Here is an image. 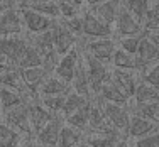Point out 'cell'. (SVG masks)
<instances>
[{
  "instance_id": "obj_50",
  "label": "cell",
  "mask_w": 159,
  "mask_h": 147,
  "mask_svg": "<svg viewBox=\"0 0 159 147\" xmlns=\"http://www.w3.org/2000/svg\"><path fill=\"white\" fill-rule=\"evenodd\" d=\"M34 147H49V145H43V144H37V142H34Z\"/></svg>"
},
{
  "instance_id": "obj_16",
  "label": "cell",
  "mask_w": 159,
  "mask_h": 147,
  "mask_svg": "<svg viewBox=\"0 0 159 147\" xmlns=\"http://www.w3.org/2000/svg\"><path fill=\"white\" fill-rule=\"evenodd\" d=\"M157 130H159V127L156 123H152L151 120L142 118V117H139V115H132L125 139H129V140H137V139L146 137V135H149V134H154V132H157Z\"/></svg>"
},
{
  "instance_id": "obj_49",
  "label": "cell",
  "mask_w": 159,
  "mask_h": 147,
  "mask_svg": "<svg viewBox=\"0 0 159 147\" xmlns=\"http://www.w3.org/2000/svg\"><path fill=\"white\" fill-rule=\"evenodd\" d=\"M17 2V0H0V3H14Z\"/></svg>"
},
{
  "instance_id": "obj_55",
  "label": "cell",
  "mask_w": 159,
  "mask_h": 147,
  "mask_svg": "<svg viewBox=\"0 0 159 147\" xmlns=\"http://www.w3.org/2000/svg\"><path fill=\"white\" fill-rule=\"evenodd\" d=\"M29 2H31V0H29Z\"/></svg>"
},
{
  "instance_id": "obj_26",
  "label": "cell",
  "mask_w": 159,
  "mask_h": 147,
  "mask_svg": "<svg viewBox=\"0 0 159 147\" xmlns=\"http://www.w3.org/2000/svg\"><path fill=\"white\" fill-rule=\"evenodd\" d=\"M122 9H125L135 20H139L142 24L146 19L147 10L151 9V2L149 0H122Z\"/></svg>"
},
{
  "instance_id": "obj_40",
  "label": "cell",
  "mask_w": 159,
  "mask_h": 147,
  "mask_svg": "<svg viewBox=\"0 0 159 147\" xmlns=\"http://www.w3.org/2000/svg\"><path fill=\"white\" fill-rule=\"evenodd\" d=\"M134 147H159V130L154 134H149L146 137H141L137 140H130Z\"/></svg>"
},
{
  "instance_id": "obj_4",
  "label": "cell",
  "mask_w": 159,
  "mask_h": 147,
  "mask_svg": "<svg viewBox=\"0 0 159 147\" xmlns=\"http://www.w3.org/2000/svg\"><path fill=\"white\" fill-rule=\"evenodd\" d=\"M100 103L102 110H103L105 117L108 118L110 125L115 129L117 132L127 135V129H129V123H130V112L127 110V107L124 105H115V103H107V101H102L98 96H95Z\"/></svg>"
},
{
  "instance_id": "obj_35",
  "label": "cell",
  "mask_w": 159,
  "mask_h": 147,
  "mask_svg": "<svg viewBox=\"0 0 159 147\" xmlns=\"http://www.w3.org/2000/svg\"><path fill=\"white\" fill-rule=\"evenodd\" d=\"M120 139L108 137V135H97V134H88L85 137V142L90 147H117Z\"/></svg>"
},
{
  "instance_id": "obj_27",
  "label": "cell",
  "mask_w": 159,
  "mask_h": 147,
  "mask_svg": "<svg viewBox=\"0 0 159 147\" xmlns=\"http://www.w3.org/2000/svg\"><path fill=\"white\" fill-rule=\"evenodd\" d=\"M54 27V25H52ZM32 41H29L31 42V46H34L39 51L41 56L48 54V52L54 51V29H51V31H46L43 34H37V36H32L31 37Z\"/></svg>"
},
{
  "instance_id": "obj_7",
  "label": "cell",
  "mask_w": 159,
  "mask_h": 147,
  "mask_svg": "<svg viewBox=\"0 0 159 147\" xmlns=\"http://www.w3.org/2000/svg\"><path fill=\"white\" fill-rule=\"evenodd\" d=\"M24 24H22L20 10L17 5L9 7L5 12L0 16V37H12L22 36Z\"/></svg>"
},
{
  "instance_id": "obj_54",
  "label": "cell",
  "mask_w": 159,
  "mask_h": 147,
  "mask_svg": "<svg viewBox=\"0 0 159 147\" xmlns=\"http://www.w3.org/2000/svg\"><path fill=\"white\" fill-rule=\"evenodd\" d=\"M156 2H159V0H156Z\"/></svg>"
},
{
  "instance_id": "obj_11",
  "label": "cell",
  "mask_w": 159,
  "mask_h": 147,
  "mask_svg": "<svg viewBox=\"0 0 159 147\" xmlns=\"http://www.w3.org/2000/svg\"><path fill=\"white\" fill-rule=\"evenodd\" d=\"M19 10H20L22 24H24V27L27 29L32 36L51 31L52 25H54V20L46 17V16H41V14L32 12V10H27V9H19Z\"/></svg>"
},
{
  "instance_id": "obj_1",
  "label": "cell",
  "mask_w": 159,
  "mask_h": 147,
  "mask_svg": "<svg viewBox=\"0 0 159 147\" xmlns=\"http://www.w3.org/2000/svg\"><path fill=\"white\" fill-rule=\"evenodd\" d=\"M27 46H29V41L24 36L0 37V56L5 59L7 65L19 66Z\"/></svg>"
},
{
  "instance_id": "obj_8",
  "label": "cell",
  "mask_w": 159,
  "mask_h": 147,
  "mask_svg": "<svg viewBox=\"0 0 159 147\" xmlns=\"http://www.w3.org/2000/svg\"><path fill=\"white\" fill-rule=\"evenodd\" d=\"M63 125H64V117L54 115L43 129L34 135V142L43 144V145H49V147H58L59 132H61Z\"/></svg>"
},
{
  "instance_id": "obj_33",
  "label": "cell",
  "mask_w": 159,
  "mask_h": 147,
  "mask_svg": "<svg viewBox=\"0 0 159 147\" xmlns=\"http://www.w3.org/2000/svg\"><path fill=\"white\" fill-rule=\"evenodd\" d=\"M37 100H39V103L43 105L48 112H51L52 115H61L66 95H48V96H39Z\"/></svg>"
},
{
  "instance_id": "obj_10",
  "label": "cell",
  "mask_w": 159,
  "mask_h": 147,
  "mask_svg": "<svg viewBox=\"0 0 159 147\" xmlns=\"http://www.w3.org/2000/svg\"><path fill=\"white\" fill-rule=\"evenodd\" d=\"M83 37L86 39H105V37H110L113 29L110 25L103 24L98 17H95L90 10H86L83 14Z\"/></svg>"
},
{
  "instance_id": "obj_53",
  "label": "cell",
  "mask_w": 159,
  "mask_h": 147,
  "mask_svg": "<svg viewBox=\"0 0 159 147\" xmlns=\"http://www.w3.org/2000/svg\"><path fill=\"white\" fill-rule=\"evenodd\" d=\"M0 115H2V110H0Z\"/></svg>"
},
{
  "instance_id": "obj_18",
  "label": "cell",
  "mask_w": 159,
  "mask_h": 147,
  "mask_svg": "<svg viewBox=\"0 0 159 147\" xmlns=\"http://www.w3.org/2000/svg\"><path fill=\"white\" fill-rule=\"evenodd\" d=\"M119 10H120V3L115 2V0H105V2L98 3L95 7H90V12L93 14L95 17H98L103 24L112 25L115 24L117 16H119Z\"/></svg>"
},
{
  "instance_id": "obj_15",
  "label": "cell",
  "mask_w": 159,
  "mask_h": 147,
  "mask_svg": "<svg viewBox=\"0 0 159 147\" xmlns=\"http://www.w3.org/2000/svg\"><path fill=\"white\" fill-rule=\"evenodd\" d=\"M19 9H27L32 12H37L41 16H46L52 20H58L59 17V7L58 0H19L17 2Z\"/></svg>"
},
{
  "instance_id": "obj_43",
  "label": "cell",
  "mask_w": 159,
  "mask_h": 147,
  "mask_svg": "<svg viewBox=\"0 0 159 147\" xmlns=\"http://www.w3.org/2000/svg\"><path fill=\"white\" fill-rule=\"evenodd\" d=\"M117 147H134V144H132L129 139H120L119 144H117Z\"/></svg>"
},
{
  "instance_id": "obj_52",
  "label": "cell",
  "mask_w": 159,
  "mask_h": 147,
  "mask_svg": "<svg viewBox=\"0 0 159 147\" xmlns=\"http://www.w3.org/2000/svg\"><path fill=\"white\" fill-rule=\"evenodd\" d=\"M0 63H5V59H3L2 56H0Z\"/></svg>"
},
{
  "instance_id": "obj_45",
  "label": "cell",
  "mask_w": 159,
  "mask_h": 147,
  "mask_svg": "<svg viewBox=\"0 0 159 147\" xmlns=\"http://www.w3.org/2000/svg\"><path fill=\"white\" fill-rule=\"evenodd\" d=\"M19 147H34V142H32V139H25L24 142H22Z\"/></svg>"
},
{
  "instance_id": "obj_2",
  "label": "cell",
  "mask_w": 159,
  "mask_h": 147,
  "mask_svg": "<svg viewBox=\"0 0 159 147\" xmlns=\"http://www.w3.org/2000/svg\"><path fill=\"white\" fill-rule=\"evenodd\" d=\"M2 118H3L2 122H5L7 125H10L12 129H16L24 139H32L34 137L31 122H29L27 103L19 105V107H16V108H10V110L3 112Z\"/></svg>"
},
{
  "instance_id": "obj_46",
  "label": "cell",
  "mask_w": 159,
  "mask_h": 147,
  "mask_svg": "<svg viewBox=\"0 0 159 147\" xmlns=\"http://www.w3.org/2000/svg\"><path fill=\"white\" fill-rule=\"evenodd\" d=\"M86 3H88L90 7H95V5H98V3H102V2H105V0H85Z\"/></svg>"
},
{
  "instance_id": "obj_3",
  "label": "cell",
  "mask_w": 159,
  "mask_h": 147,
  "mask_svg": "<svg viewBox=\"0 0 159 147\" xmlns=\"http://www.w3.org/2000/svg\"><path fill=\"white\" fill-rule=\"evenodd\" d=\"M81 58H83V65H85V71H86V76H88L90 86H92V93L97 96L100 93L102 85L110 74V69H108L107 65L97 61L95 58H92L86 52H81Z\"/></svg>"
},
{
  "instance_id": "obj_17",
  "label": "cell",
  "mask_w": 159,
  "mask_h": 147,
  "mask_svg": "<svg viewBox=\"0 0 159 147\" xmlns=\"http://www.w3.org/2000/svg\"><path fill=\"white\" fill-rule=\"evenodd\" d=\"M27 110H29V122H31L34 135H36L37 132H39L49 122V120L54 117L51 112H48L46 108L39 103V100L29 101V103H27Z\"/></svg>"
},
{
  "instance_id": "obj_41",
  "label": "cell",
  "mask_w": 159,
  "mask_h": 147,
  "mask_svg": "<svg viewBox=\"0 0 159 147\" xmlns=\"http://www.w3.org/2000/svg\"><path fill=\"white\" fill-rule=\"evenodd\" d=\"M58 7H59V17L61 19H71L75 16H80L78 9H75L73 5H70L66 0H58Z\"/></svg>"
},
{
  "instance_id": "obj_9",
  "label": "cell",
  "mask_w": 159,
  "mask_h": 147,
  "mask_svg": "<svg viewBox=\"0 0 159 147\" xmlns=\"http://www.w3.org/2000/svg\"><path fill=\"white\" fill-rule=\"evenodd\" d=\"M80 58H81V54H80V47L76 46L73 51H70L68 54L61 56V59H59V63H58V66H56L52 74L71 86V81L75 78V73H76V68L80 63Z\"/></svg>"
},
{
  "instance_id": "obj_56",
  "label": "cell",
  "mask_w": 159,
  "mask_h": 147,
  "mask_svg": "<svg viewBox=\"0 0 159 147\" xmlns=\"http://www.w3.org/2000/svg\"><path fill=\"white\" fill-rule=\"evenodd\" d=\"M78 147H80V145H78Z\"/></svg>"
},
{
  "instance_id": "obj_28",
  "label": "cell",
  "mask_w": 159,
  "mask_h": 147,
  "mask_svg": "<svg viewBox=\"0 0 159 147\" xmlns=\"http://www.w3.org/2000/svg\"><path fill=\"white\" fill-rule=\"evenodd\" d=\"M25 139L20 134L7 125L5 122H0V147H19Z\"/></svg>"
},
{
  "instance_id": "obj_36",
  "label": "cell",
  "mask_w": 159,
  "mask_h": 147,
  "mask_svg": "<svg viewBox=\"0 0 159 147\" xmlns=\"http://www.w3.org/2000/svg\"><path fill=\"white\" fill-rule=\"evenodd\" d=\"M146 34L147 32L141 34V36H132V37H119V47L124 49L129 54L135 56L137 54V49H139V44H141L142 37L146 36Z\"/></svg>"
},
{
  "instance_id": "obj_47",
  "label": "cell",
  "mask_w": 159,
  "mask_h": 147,
  "mask_svg": "<svg viewBox=\"0 0 159 147\" xmlns=\"http://www.w3.org/2000/svg\"><path fill=\"white\" fill-rule=\"evenodd\" d=\"M9 66H10V65H7V63H0V76L5 73V69H7Z\"/></svg>"
},
{
  "instance_id": "obj_51",
  "label": "cell",
  "mask_w": 159,
  "mask_h": 147,
  "mask_svg": "<svg viewBox=\"0 0 159 147\" xmlns=\"http://www.w3.org/2000/svg\"><path fill=\"white\" fill-rule=\"evenodd\" d=\"M80 147H90V145H88V144H86V142H85V140H83V142H81V144H80Z\"/></svg>"
},
{
  "instance_id": "obj_24",
  "label": "cell",
  "mask_w": 159,
  "mask_h": 147,
  "mask_svg": "<svg viewBox=\"0 0 159 147\" xmlns=\"http://www.w3.org/2000/svg\"><path fill=\"white\" fill-rule=\"evenodd\" d=\"M83 140H85V134L64 122L63 129L59 132L58 147H78Z\"/></svg>"
},
{
  "instance_id": "obj_23",
  "label": "cell",
  "mask_w": 159,
  "mask_h": 147,
  "mask_svg": "<svg viewBox=\"0 0 159 147\" xmlns=\"http://www.w3.org/2000/svg\"><path fill=\"white\" fill-rule=\"evenodd\" d=\"M71 91V86L63 80H59L58 76L51 74L46 81L41 85L39 88V96H48V95H68ZM37 96V98H39Z\"/></svg>"
},
{
  "instance_id": "obj_25",
  "label": "cell",
  "mask_w": 159,
  "mask_h": 147,
  "mask_svg": "<svg viewBox=\"0 0 159 147\" xmlns=\"http://www.w3.org/2000/svg\"><path fill=\"white\" fill-rule=\"evenodd\" d=\"M64 122L85 134L90 127V101L86 105H83V107L80 108V110H76L75 114L68 115L66 118H64Z\"/></svg>"
},
{
  "instance_id": "obj_37",
  "label": "cell",
  "mask_w": 159,
  "mask_h": 147,
  "mask_svg": "<svg viewBox=\"0 0 159 147\" xmlns=\"http://www.w3.org/2000/svg\"><path fill=\"white\" fill-rule=\"evenodd\" d=\"M142 29L144 32L147 34H152V32H159V14L151 7L146 14V19L142 22Z\"/></svg>"
},
{
  "instance_id": "obj_22",
  "label": "cell",
  "mask_w": 159,
  "mask_h": 147,
  "mask_svg": "<svg viewBox=\"0 0 159 147\" xmlns=\"http://www.w3.org/2000/svg\"><path fill=\"white\" fill-rule=\"evenodd\" d=\"M134 105H146V103H152V101L159 100V90L154 86L147 85L146 81H139L135 86V91L132 95Z\"/></svg>"
},
{
  "instance_id": "obj_39",
  "label": "cell",
  "mask_w": 159,
  "mask_h": 147,
  "mask_svg": "<svg viewBox=\"0 0 159 147\" xmlns=\"http://www.w3.org/2000/svg\"><path fill=\"white\" fill-rule=\"evenodd\" d=\"M142 81H146L147 85L154 86L159 90V63H156L154 66H151L146 73L142 74Z\"/></svg>"
},
{
  "instance_id": "obj_29",
  "label": "cell",
  "mask_w": 159,
  "mask_h": 147,
  "mask_svg": "<svg viewBox=\"0 0 159 147\" xmlns=\"http://www.w3.org/2000/svg\"><path fill=\"white\" fill-rule=\"evenodd\" d=\"M24 96L20 95L19 91H14V90H9V88H2L0 86V110L7 112L10 108H16L19 105H24Z\"/></svg>"
},
{
  "instance_id": "obj_44",
  "label": "cell",
  "mask_w": 159,
  "mask_h": 147,
  "mask_svg": "<svg viewBox=\"0 0 159 147\" xmlns=\"http://www.w3.org/2000/svg\"><path fill=\"white\" fill-rule=\"evenodd\" d=\"M147 36H149V39L159 47V32H152V34H147Z\"/></svg>"
},
{
  "instance_id": "obj_32",
  "label": "cell",
  "mask_w": 159,
  "mask_h": 147,
  "mask_svg": "<svg viewBox=\"0 0 159 147\" xmlns=\"http://www.w3.org/2000/svg\"><path fill=\"white\" fill-rule=\"evenodd\" d=\"M90 100H86L85 96H81V95H78V93H75L73 90H71L70 93L66 95V100H64V107H63V112H61V115L66 118L68 115H71V114H75L76 110H80V108L83 107V105H86Z\"/></svg>"
},
{
  "instance_id": "obj_5",
  "label": "cell",
  "mask_w": 159,
  "mask_h": 147,
  "mask_svg": "<svg viewBox=\"0 0 159 147\" xmlns=\"http://www.w3.org/2000/svg\"><path fill=\"white\" fill-rule=\"evenodd\" d=\"M156 63H159V47L146 34L142 37L141 44H139L137 54H135V71L144 74L151 66L156 65Z\"/></svg>"
},
{
  "instance_id": "obj_21",
  "label": "cell",
  "mask_w": 159,
  "mask_h": 147,
  "mask_svg": "<svg viewBox=\"0 0 159 147\" xmlns=\"http://www.w3.org/2000/svg\"><path fill=\"white\" fill-rule=\"evenodd\" d=\"M0 86H2V88L14 90V91H19L22 96H25V86H24L22 78H20V69H19L17 66H9L7 68L5 73L0 76Z\"/></svg>"
},
{
  "instance_id": "obj_19",
  "label": "cell",
  "mask_w": 159,
  "mask_h": 147,
  "mask_svg": "<svg viewBox=\"0 0 159 147\" xmlns=\"http://www.w3.org/2000/svg\"><path fill=\"white\" fill-rule=\"evenodd\" d=\"M110 76L130 98L135 91L137 83L141 81L137 76V71H132V69H115V68H113V69H110Z\"/></svg>"
},
{
  "instance_id": "obj_30",
  "label": "cell",
  "mask_w": 159,
  "mask_h": 147,
  "mask_svg": "<svg viewBox=\"0 0 159 147\" xmlns=\"http://www.w3.org/2000/svg\"><path fill=\"white\" fill-rule=\"evenodd\" d=\"M132 115H139L142 118H147L159 127V100L146 105H135L132 108Z\"/></svg>"
},
{
  "instance_id": "obj_34",
  "label": "cell",
  "mask_w": 159,
  "mask_h": 147,
  "mask_svg": "<svg viewBox=\"0 0 159 147\" xmlns=\"http://www.w3.org/2000/svg\"><path fill=\"white\" fill-rule=\"evenodd\" d=\"M37 66H43V56L29 42V46L25 49V52H24V56H22V59H20L17 68L19 69H27V68H37Z\"/></svg>"
},
{
  "instance_id": "obj_12",
  "label": "cell",
  "mask_w": 159,
  "mask_h": 147,
  "mask_svg": "<svg viewBox=\"0 0 159 147\" xmlns=\"http://www.w3.org/2000/svg\"><path fill=\"white\" fill-rule=\"evenodd\" d=\"M97 96L100 98L102 101H107V103H115V105H124V107H127V105L130 103V100H132V98L129 96L127 93L112 80L110 74H108V78L105 80L103 85H102L100 93H98Z\"/></svg>"
},
{
  "instance_id": "obj_42",
  "label": "cell",
  "mask_w": 159,
  "mask_h": 147,
  "mask_svg": "<svg viewBox=\"0 0 159 147\" xmlns=\"http://www.w3.org/2000/svg\"><path fill=\"white\" fill-rule=\"evenodd\" d=\"M66 2L70 3V5H73L75 9H78V10H80V9H81V7H83V5H85V3H86L85 0H66Z\"/></svg>"
},
{
  "instance_id": "obj_38",
  "label": "cell",
  "mask_w": 159,
  "mask_h": 147,
  "mask_svg": "<svg viewBox=\"0 0 159 147\" xmlns=\"http://www.w3.org/2000/svg\"><path fill=\"white\" fill-rule=\"evenodd\" d=\"M61 22L75 37L83 36V17L81 16H75L71 19H61Z\"/></svg>"
},
{
  "instance_id": "obj_48",
  "label": "cell",
  "mask_w": 159,
  "mask_h": 147,
  "mask_svg": "<svg viewBox=\"0 0 159 147\" xmlns=\"http://www.w3.org/2000/svg\"><path fill=\"white\" fill-rule=\"evenodd\" d=\"M151 7H152V9H154V10H156V12L159 14V2H154V5H151Z\"/></svg>"
},
{
  "instance_id": "obj_13",
  "label": "cell",
  "mask_w": 159,
  "mask_h": 147,
  "mask_svg": "<svg viewBox=\"0 0 159 147\" xmlns=\"http://www.w3.org/2000/svg\"><path fill=\"white\" fill-rule=\"evenodd\" d=\"M113 25H115V32L119 37H132L144 34L142 24L139 20H135L125 9H122V5H120L119 16H117V20Z\"/></svg>"
},
{
  "instance_id": "obj_6",
  "label": "cell",
  "mask_w": 159,
  "mask_h": 147,
  "mask_svg": "<svg viewBox=\"0 0 159 147\" xmlns=\"http://www.w3.org/2000/svg\"><path fill=\"white\" fill-rule=\"evenodd\" d=\"M115 49H117L115 41L110 39V37H105V39H92L88 42H85L83 52L90 54L92 58H95L97 61L103 63V65H108V63H112Z\"/></svg>"
},
{
  "instance_id": "obj_31",
  "label": "cell",
  "mask_w": 159,
  "mask_h": 147,
  "mask_svg": "<svg viewBox=\"0 0 159 147\" xmlns=\"http://www.w3.org/2000/svg\"><path fill=\"white\" fill-rule=\"evenodd\" d=\"M112 66L115 69H132L135 71V56L129 54L124 49H120L117 46L115 52H113V58H112Z\"/></svg>"
},
{
  "instance_id": "obj_20",
  "label": "cell",
  "mask_w": 159,
  "mask_h": 147,
  "mask_svg": "<svg viewBox=\"0 0 159 147\" xmlns=\"http://www.w3.org/2000/svg\"><path fill=\"white\" fill-rule=\"evenodd\" d=\"M71 90H73L75 93H78V95L85 96L86 100H92V86H90L88 76H86L83 58H80L76 73H75V78H73V81H71Z\"/></svg>"
},
{
  "instance_id": "obj_14",
  "label": "cell",
  "mask_w": 159,
  "mask_h": 147,
  "mask_svg": "<svg viewBox=\"0 0 159 147\" xmlns=\"http://www.w3.org/2000/svg\"><path fill=\"white\" fill-rule=\"evenodd\" d=\"M54 51L59 56L68 54L70 51H73L78 44V39L73 36L61 20H54Z\"/></svg>"
}]
</instances>
